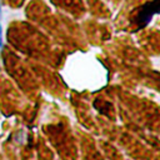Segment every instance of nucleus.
Here are the masks:
<instances>
[{"instance_id": "f257e3e1", "label": "nucleus", "mask_w": 160, "mask_h": 160, "mask_svg": "<svg viewBox=\"0 0 160 160\" xmlns=\"http://www.w3.org/2000/svg\"><path fill=\"white\" fill-rule=\"evenodd\" d=\"M156 10H158V0H155L154 2H150V4H146L139 14V24L140 22H144V24L148 22L151 19V16L156 12Z\"/></svg>"}, {"instance_id": "f03ea898", "label": "nucleus", "mask_w": 160, "mask_h": 160, "mask_svg": "<svg viewBox=\"0 0 160 160\" xmlns=\"http://www.w3.org/2000/svg\"><path fill=\"white\" fill-rule=\"evenodd\" d=\"M0 45H1V26H0Z\"/></svg>"}]
</instances>
